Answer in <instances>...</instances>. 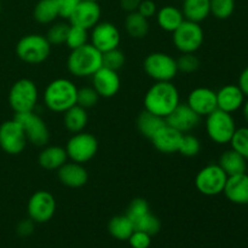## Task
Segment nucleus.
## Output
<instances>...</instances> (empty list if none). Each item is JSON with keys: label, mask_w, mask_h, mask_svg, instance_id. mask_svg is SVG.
<instances>
[{"label": "nucleus", "mask_w": 248, "mask_h": 248, "mask_svg": "<svg viewBox=\"0 0 248 248\" xmlns=\"http://www.w3.org/2000/svg\"><path fill=\"white\" fill-rule=\"evenodd\" d=\"M143 103L145 110L165 119L181 103V96L171 81H156L147 91Z\"/></svg>", "instance_id": "obj_1"}, {"label": "nucleus", "mask_w": 248, "mask_h": 248, "mask_svg": "<svg viewBox=\"0 0 248 248\" xmlns=\"http://www.w3.org/2000/svg\"><path fill=\"white\" fill-rule=\"evenodd\" d=\"M78 87L74 82L65 78L52 80L46 86L43 98L46 108L53 113H64L77 104Z\"/></svg>", "instance_id": "obj_2"}, {"label": "nucleus", "mask_w": 248, "mask_h": 248, "mask_svg": "<svg viewBox=\"0 0 248 248\" xmlns=\"http://www.w3.org/2000/svg\"><path fill=\"white\" fill-rule=\"evenodd\" d=\"M102 65V52L89 43L70 51L67 60L68 70L77 78L92 77Z\"/></svg>", "instance_id": "obj_3"}, {"label": "nucleus", "mask_w": 248, "mask_h": 248, "mask_svg": "<svg viewBox=\"0 0 248 248\" xmlns=\"http://www.w3.org/2000/svg\"><path fill=\"white\" fill-rule=\"evenodd\" d=\"M18 58L28 64H40L45 62L51 53V44L45 35L28 34L19 39L16 45Z\"/></svg>", "instance_id": "obj_4"}, {"label": "nucleus", "mask_w": 248, "mask_h": 248, "mask_svg": "<svg viewBox=\"0 0 248 248\" xmlns=\"http://www.w3.org/2000/svg\"><path fill=\"white\" fill-rule=\"evenodd\" d=\"M38 98V87L35 82L29 79L17 80L9 92V104L15 114L34 111Z\"/></svg>", "instance_id": "obj_5"}, {"label": "nucleus", "mask_w": 248, "mask_h": 248, "mask_svg": "<svg viewBox=\"0 0 248 248\" xmlns=\"http://www.w3.org/2000/svg\"><path fill=\"white\" fill-rule=\"evenodd\" d=\"M143 68L150 79L156 81H172L178 74L177 61L165 52H153L145 57Z\"/></svg>", "instance_id": "obj_6"}, {"label": "nucleus", "mask_w": 248, "mask_h": 248, "mask_svg": "<svg viewBox=\"0 0 248 248\" xmlns=\"http://www.w3.org/2000/svg\"><path fill=\"white\" fill-rule=\"evenodd\" d=\"M236 130L235 120L230 113L216 109L206 116V132L217 144H227L230 142Z\"/></svg>", "instance_id": "obj_7"}, {"label": "nucleus", "mask_w": 248, "mask_h": 248, "mask_svg": "<svg viewBox=\"0 0 248 248\" xmlns=\"http://www.w3.org/2000/svg\"><path fill=\"white\" fill-rule=\"evenodd\" d=\"M172 34L174 46L181 53H195L202 46L205 39V33L200 23L186 19H184L183 23Z\"/></svg>", "instance_id": "obj_8"}, {"label": "nucleus", "mask_w": 248, "mask_h": 248, "mask_svg": "<svg viewBox=\"0 0 248 248\" xmlns=\"http://www.w3.org/2000/svg\"><path fill=\"white\" fill-rule=\"evenodd\" d=\"M68 159L78 164H86L96 156L98 152V140L93 135L87 132L74 133L65 145Z\"/></svg>", "instance_id": "obj_9"}, {"label": "nucleus", "mask_w": 248, "mask_h": 248, "mask_svg": "<svg viewBox=\"0 0 248 248\" xmlns=\"http://www.w3.org/2000/svg\"><path fill=\"white\" fill-rule=\"evenodd\" d=\"M228 176L218 164L202 167L195 177V186L199 193L206 196L219 195L224 190Z\"/></svg>", "instance_id": "obj_10"}, {"label": "nucleus", "mask_w": 248, "mask_h": 248, "mask_svg": "<svg viewBox=\"0 0 248 248\" xmlns=\"http://www.w3.org/2000/svg\"><path fill=\"white\" fill-rule=\"evenodd\" d=\"M26 135L27 140L36 147H45L50 140L47 125L45 121L34 111L17 113L14 116Z\"/></svg>", "instance_id": "obj_11"}, {"label": "nucleus", "mask_w": 248, "mask_h": 248, "mask_svg": "<svg viewBox=\"0 0 248 248\" xmlns=\"http://www.w3.org/2000/svg\"><path fill=\"white\" fill-rule=\"evenodd\" d=\"M56 199L50 191L38 190L31 196L27 205L28 216L36 224L47 223L56 213Z\"/></svg>", "instance_id": "obj_12"}, {"label": "nucleus", "mask_w": 248, "mask_h": 248, "mask_svg": "<svg viewBox=\"0 0 248 248\" xmlns=\"http://www.w3.org/2000/svg\"><path fill=\"white\" fill-rule=\"evenodd\" d=\"M27 137L15 119L0 125V148L10 155H18L27 145Z\"/></svg>", "instance_id": "obj_13"}, {"label": "nucleus", "mask_w": 248, "mask_h": 248, "mask_svg": "<svg viewBox=\"0 0 248 248\" xmlns=\"http://www.w3.org/2000/svg\"><path fill=\"white\" fill-rule=\"evenodd\" d=\"M90 40H91L90 44H92L97 50L104 53L107 51L119 47L121 41V34L115 24L110 23V22H98L91 29Z\"/></svg>", "instance_id": "obj_14"}, {"label": "nucleus", "mask_w": 248, "mask_h": 248, "mask_svg": "<svg viewBox=\"0 0 248 248\" xmlns=\"http://www.w3.org/2000/svg\"><path fill=\"white\" fill-rule=\"evenodd\" d=\"M201 116L198 115L186 103H179L170 115L165 118V123L181 133H188L200 124Z\"/></svg>", "instance_id": "obj_15"}, {"label": "nucleus", "mask_w": 248, "mask_h": 248, "mask_svg": "<svg viewBox=\"0 0 248 248\" xmlns=\"http://www.w3.org/2000/svg\"><path fill=\"white\" fill-rule=\"evenodd\" d=\"M92 87L96 90L99 97L111 98L119 92L121 86L120 77L118 72L109 69L102 65L93 75H92Z\"/></svg>", "instance_id": "obj_16"}, {"label": "nucleus", "mask_w": 248, "mask_h": 248, "mask_svg": "<svg viewBox=\"0 0 248 248\" xmlns=\"http://www.w3.org/2000/svg\"><path fill=\"white\" fill-rule=\"evenodd\" d=\"M101 15L102 11L98 1L81 0L68 19L72 26L81 27V28L89 31L98 23L101 19Z\"/></svg>", "instance_id": "obj_17"}, {"label": "nucleus", "mask_w": 248, "mask_h": 248, "mask_svg": "<svg viewBox=\"0 0 248 248\" xmlns=\"http://www.w3.org/2000/svg\"><path fill=\"white\" fill-rule=\"evenodd\" d=\"M186 104L200 116H207L217 107V92L208 87H196L189 93Z\"/></svg>", "instance_id": "obj_18"}, {"label": "nucleus", "mask_w": 248, "mask_h": 248, "mask_svg": "<svg viewBox=\"0 0 248 248\" xmlns=\"http://www.w3.org/2000/svg\"><path fill=\"white\" fill-rule=\"evenodd\" d=\"M182 136H183V133L165 124L155 133L154 137L152 138V142L157 152L162 153V154H173V153H178Z\"/></svg>", "instance_id": "obj_19"}, {"label": "nucleus", "mask_w": 248, "mask_h": 248, "mask_svg": "<svg viewBox=\"0 0 248 248\" xmlns=\"http://www.w3.org/2000/svg\"><path fill=\"white\" fill-rule=\"evenodd\" d=\"M57 177L61 183L69 188H81L89 181V173L82 164L65 162L57 170Z\"/></svg>", "instance_id": "obj_20"}, {"label": "nucleus", "mask_w": 248, "mask_h": 248, "mask_svg": "<svg viewBox=\"0 0 248 248\" xmlns=\"http://www.w3.org/2000/svg\"><path fill=\"white\" fill-rule=\"evenodd\" d=\"M223 193L230 202L248 205V174L246 172L228 177Z\"/></svg>", "instance_id": "obj_21"}, {"label": "nucleus", "mask_w": 248, "mask_h": 248, "mask_svg": "<svg viewBox=\"0 0 248 248\" xmlns=\"http://www.w3.org/2000/svg\"><path fill=\"white\" fill-rule=\"evenodd\" d=\"M245 103V94L239 85H225L217 92V107L227 113L239 110Z\"/></svg>", "instance_id": "obj_22"}, {"label": "nucleus", "mask_w": 248, "mask_h": 248, "mask_svg": "<svg viewBox=\"0 0 248 248\" xmlns=\"http://www.w3.org/2000/svg\"><path fill=\"white\" fill-rule=\"evenodd\" d=\"M68 155L64 148L58 145H50L44 148L38 157L39 165L48 171H56L67 162Z\"/></svg>", "instance_id": "obj_23"}, {"label": "nucleus", "mask_w": 248, "mask_h": 248, "mask_svg": "<svg viewBox=\"0 0 248 248\" xmlns=\"http://www.w3.org/2000/svg\"><path fill=\"white\" fill-rule=\"evenodd\" d=\"M155 16H156V22L160 28L169 33H173L186 19L182 10L176 6H171V5H167V6L157 10Z\"/></svg>", "instance_id": "obj_24"}, {"label": "nucleus", "mask_w": 248, "mask_h": 248, "mask_svg": "<svg viewBox=\"0 0 248 248\" xmlns=\"http://www.w3.org/2000/svg\"><path fill=\"white\" fill-rule=\"evenodd\" d=\"M89 123V115H87V109L75 104L74 107L69 108L63 113V124L64 127L69 132L74 133L82 132Z\"/></svg>", "instance_id": "obj_25"}, {"label": "nucleus", "mask_w": 248, "mask_h": 248, "mask_svg": "<svg viewBox=\"0 0 248 248\" xmlns=\"http://www.w3.org/2000/svg\"><path fill=\"white\" fill-rule=\"evenodd\" d=\"M247 159H245L241 154L235 152L234 149L225 150L219 157V165L223 171L227 173L228 177L235 176V174L245 173L247 170Z\"/></svg>", "instance_id": "obj_26"}, {"label": "nucleus", "mask_w": 248, "mask_h": 248, "mask_svg": "<svg viewBox=\"0 0 248 248\" xmlns=\"http://www.w3.org/2000/svg\"><path fill=\"white\" fill-rule=\"evenodd\" d=\"M182 12L186 21L200 23L211 15L210 0H184Z\"/></svg>", "instance_id": "obj_27"}, {"label": "nucleus", "mask_w": 248, "mask_h": 248, "mask_svg": "<svg viewBox=\"0 0 248 248\" xmlns=\"http://www.w3.org/2000/svg\"><path fill=\"white\" fill-rule=\"evenodd\" d=\"M165 119L161 116L153 114L148 110H143L140 113L137 118V128L140 135L144 136L145 138L152 140L155 133L165 125Z\"/></svg>", "instance_id": "obj_28"}, {"label": "nucleus", "mask_w": 248, "mask_h": 248, "mask_svg": "<svg viewBox=\"0 0 248 248\" xmlns=\"http://www.w3.org/2000/svg\"><path fill=\"white\" fill-rule=\"evenodd\" d=\"M109 234L116 240L120 241H127L132 232H135V227L130 218L126 215L115 216L109 220L108 224Z\"/></svg>", "instance_id": "obj_29"}, {"label": "nucleus", "mask_w": 248, "mask_h": 248, "mask_svg": "<svg viewBox=\"0 0 248 248\" xmlns=\"http://www.w3.org/2000/svg\"><path fill=\"white\" fill-rule=\"evenodd\" d=\"M33 17L41 24L53 23L60 17L56 0H39L34 6Z\"/></svg>", "instance_id": "obj_30"}, {"label": "nucleus", "mask_w": 248, "mask_h": 248, "mask_svg": "<svg viewBox=\"0 0 248 248\" xmlns=\"http://www.w3.org/2000/svg\"><path fill=\"white\" fill-rule=\"evenodd\" d=\"M125 29L131 38L143 39L149 31V22L138 11L128 12L125 18Z\"/></svg>", "instance_id": "obj_31"}, {"label": "nucleus", "mask_w": 248, "mask_h": 248, "mask_svg": "<svg viewBox=\"0 0 248 248\" xmlns=\"http://www.w3.org/2000/svg\"><path fill=\"white\" fill-rule=\"evenodd\" d=\"M133 227L135 230H140V232H147L150 236H154L161 229V222L156 216L153 215L152 212H147L144 215L140 216V217L132 219Z\"/></svg>", "instance_id": "obj_32"}, {"label": "nucleus", "mask_w": 248, "mask_h": 248, "mask_svg": "<svg viewBox=\"0 0 248 248\" xmlns=\"http://www.w3.org/2000/svg\"><path fill=\"white\" fill-rule=\"evenodd\" d=\"M89 39L90 35L87 29H84L81 28V27L78 26H72V24H70L67 39H65V45H67L70 50H74V48H78L80 47V46L87 44Z\"/></svg>", "instance_id": "obj_33"}, {"label": "nucleus", "mask_w": 248, "mask_h": 248, "mask_svg": "<svg viewBox=\"0 0 248 248\" xmlns=\"http://www.w3.org/2000/svg\"><path fill=\"white\" fill-rule=\"evenodd\" d=\"M201 143L198 137L190 133H183L182 136L181 144H179L178 153H181L183 156L194 157L200 153Z\"/></svg>", "instance_id": "obj_34"}, {"label": "nucleus", "mask_w": 248, "mask_h": 248, "mask_svg": "<svg viewBox=\"0 0 248 248\" xmlns=\"http://www.w3.org/2000/svg\"><path fill=\"white\" fill-rule=\"evenodd\" d=\"M211 14L218 19H227L235 10V0H210Z\"/></svg>", "instance_id": "obj_35"}, {"label": "nucleus", "mask_w": 248, "mask_h": 248, "mask_svg": "<svg viewBox=\"0 0 248 248\" xmlns=\"http://www.w3.org/2000/svg\"><path fill=\"white\" fill-rule=\"evenodd\" d=\"M232 149L241 154L245 159H248V127L236 128L230 140Z\"/></svg>", "instance_id": "obj_36"}, {"label": "nucleus", "mask_w": 248, "mask_h": 248, "mask_svg": "<svg viewBox=\"0 0 248 248\" xmlns=\"http://www.w3.org/2000/svg\"><path fill=\"white\" fill-rule=\"evenodd\" d=\"M69 27L70 24L63 23V22L53 23L47 31V34L45 35L48 43L51 45H62V44H65V39H67Z\"/></svg>", "instance_id": "obj_37"}, {"label": "nucleus", "mask_w": 248, "mask_h": 248, "mask_svg": "<svg viewBox=\"0 0 248 248\" xmlns=\"http://www.w3.org/2000/svg\"><path fill=\"white\" fill-rule=\"evenodd\" d=\"M102 60H103V67L118 72L119 69H121L124 67L126 58L123 51L119 50L118 47L102 53Z\"/></svg>", "instance_id": "obj_38"}, {"label": "nucleus", "mask_w": 248, "mask_h": 248, "mask_svg": "<svg viewBox=\"0 0 248 248\" xmlns=\"http://www.w3.org/2000/svg\"><path fill=\"white\" fill-rule=\"evenodd\" d=\"M99 96L93 87H81L78 89L77 104L85 109H90L94 107L98 102Z\"/></svg>", "instance_id": "obj_39"}, {"label": "nucleus", "mask_w": 248, "mask_h": 248, "mask_svg": "<svg viewBox=\"0 0 248 248\" xmlns=\"http://www.w3.org/2000/svg\"><path fill=\"white\" fill-rule=\"evenodd\" d=\"M176 61L178 72L194 73L200 68V60L195 53H182L181 57Z\"/></svg>", "instance_id": "obj_40"}, {"label": "nucleus", "mask_w": 248, "mask_h": 248, "mask_svg": "<svg viewBox=\"0 0 248 248\" xmlns=\"http://www.w3.org/2000/svg\"><path fill=\"white\" fill-rule=\"evenodd\" d=\"M127 241L132 248H149L152 245V236L147 232L135 230Z\"/></svg>", "instance_id": "obj_41"}, {"label": "nucleus", "mask_w": 248, "mask_h": 248, "mask_svg": "<svg viewBox=\"0 0 248 248\" xmlns=\"http://www.w3.org/2000/svg\"><path fill=\"white\" fill-rule=\"evenodd\" d=\"M81 1V0H56L58 6V12H60V17L62 18H69L70 15L73 14V11L75 10V7L78 6V4Z\"/></svg>", "instance_id": "obj_42"}, {"label": "nucleus", "mask_w": 248, "mask_h": 248, "mask_svg": "<svg viewBox=\"0 0 248 248\" xmlns=\"http://www.w3.org/2000/svg\"><path fill=\"white\" fill-rule=\"evenodd\" d=\"M137 11L140 12L142 16H144L145 18H150V17L155 16L157 12L156 4H155L153 0H142L138 6Z\"/></svg>", "instance_id": "obj_43"}, {"label": "nucleus", "mask_w": 248, "mask_h": 248, "mask_svg": "<svg viewBox=\"0 0 248 248\" xmlns=\"http://www.w3.org/2000/svg\"><path fill=\"white\" fill-rule=\"evenodd\" d=\"M34 224H35V223H34L31 218L21 220V222L18 223V225H17V232H18L19 236H29V235L34 232Z\"/></svg>", "instance_id": "obj_44"}, {"label": "nucleus", "mask_w": 248, "mask_h": 248, "mask_svg": "<svg viewBox=\"0 0 248 248\" xmlns=\"http://www.w3.org/2000/svg\"><path fill=\"white\" fill-rule=\"evenodd\" d=\"M142 0H120V6L124 11L133 12L137 11Z\"/></svg>", "instance_id": "obj_45"}, {"label": "nucleus", "mask_w": 248, "mask_h": 248, "mask_svg": "<svg viewBox=\"0 0 248 248\" xmlns=\"http://www.w3.org/2000/svg\"><path fill=\"white\" fill-rule=\"evenodd\" d=\"M239 87L241 89V91L244 92L245 96L248 97V67L246 69L242 70V73L240 74Z\"/></svg>", "instance_id": "obj_46"}, {"label": "nucleus", "mask_w": 248, "mask_h": 248, "mask_svg": "<svg viewBox=\"0 0 248 248\" xmlns=\"http://www.w3.org/2000/svg\"><path fill=\"white\" fill-rule=\"evenodd\" d=\"M242 108H244V118H245V120L248 123V99L245 102L244 106H242Z\"/></svg>", "instance_id": "obj_47"}, {"label": "nucleus", "mask_w": 248, "mask_h": 248, "mask_svg": "<svg viewBox=\"0 0 248 248\" xmlns=\"http://www.w3.org/2000/svg\"><path fill=\"white\" fill-rule=\"evenodd\" d=\"M0 14H1V0H0Z\"/></svg>", "instance_id": "obj_48"}, {"label": "nucleus", "mask_w": 248, "mask_h": 248, "mask_svg": "<svg viewBox=\"0 0 248 248\" xmlns=\"http://www.w3.org/2000/svg\"><path fill=\"white\" fill-rule=\"evenodd\" d=\"M87 1H98V0H87Z\"/></svg>", "instance_id": "obj_49"}, {"label": "nucleus", "mask_w": 248, "mask_h": 248, "mask_svg": "<svg viewBox=\"0 0 248 248\" xmlns=\"http://www.w3.org/2000/svg\"><path fill=\"white\" fill-rule=\"evenodd\" d=\"M183 1H184V0H183Z\"/></svg>", "instance_id": "obj_50"}]
</instances>
